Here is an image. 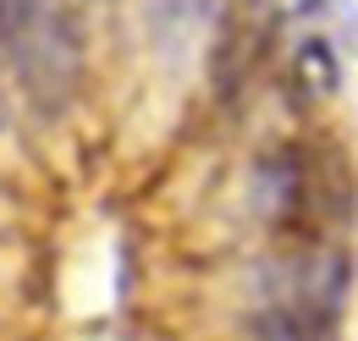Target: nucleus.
I'll use <instances>...</instances> for the list:
<instances>
[]
</instances>
